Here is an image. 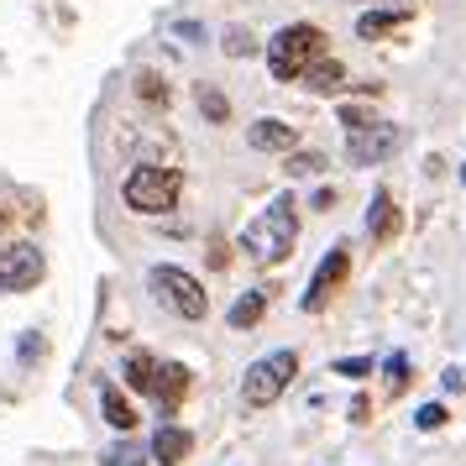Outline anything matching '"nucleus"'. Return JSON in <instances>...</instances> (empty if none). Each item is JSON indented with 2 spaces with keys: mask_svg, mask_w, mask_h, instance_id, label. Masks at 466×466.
I'll use <instances>...</instances> for the list:
<instances>
[{
  "mask_svg": "<svg viewBox=\"0 0 466 466\" xmlns=\"http://www.w3.org/2000/svg\"><path fill=\"white\" fill-rule=\"evenodd\" d=\"M414 424H420V430H441V424H445V409H441V403H424L420 414H414Z\"/></svg>",
  "mask_w": 466,
  "mask_h": 466,
  "instance_id": "obj_23",
  "label": "nucleus"
},
{
  "mask_svg": "<svg viewBox=\"0 0 466 466\" xmlns=\"http://www.w3.org/2000/svg\"><path fill=\"white\" fill-rule=\"evenodd\" d=\"M100 409H106V420L116 424V430H131V424H137V409H131L127 399H121V393H116V388H100Z\"/></svg>",
  "mask_w": 466,
  "mask_h": 466,
  "instance_id": "obj_16",
  "label": "nucleus"
},
{
  "mask_svg": "<svg viewBox=\"0 0 466 466\" xmlns=\"http://www.w3.org/2000/svg\"><path fill=\"white\" fill-rule=\"evenodd\" d=\"M346 273H351V241H336V247L325 252V262L315 268L309 289H304V299H299V309H304V315H319V309L330 304V294L346 283Z\"/></svg>",
  "mask_w": 466,
  "mask_h": 466,
  "instance_id": "obj_6",
  "label": "nucleus"
},
{
  "mask_svg": "<svg viewBox=\"0 0 466 466\" xmlns=\"http://www.w3.org/2000/svg\"><path fill=\"white\" fill-rule=\"evenodd\" d=\"M461 184H466V163H461Z\"/></svg>",
  "mask_w": 466,
  "mask_h": 466,
  "instance_id": "obj_26",
  "label": "nucleus"
},
{
  "mask_svg": "<svg viewBox=\"0 0 466 466\" xmlns=\"http://www.w3.org/2000/svg\"><path fill=\"white\" fill-rule=\"evenodd\" d=\"M268 299H273L268 289H247V294L236 299V304H231V325H236V330H252L257 319L268 315Z\"/></svg>",
  "mask_w": 466,
  "mask_h": 466,
  "instance_id": "obj_14",
  "label": "nucleus"
},
{
  "mask_svg": "<svg viewBox=\"0 0 466 466\" xmlns=\"http://www.w3.org/2000/svg\"><path fill=\"white\" fill-rule=\"evenodd\" d=\"M319 168H325V157H319V152H294V157H289V173H294V178L319 173Z\"/></svg>",
  "mask_w": 466,
  "mask_h": 466,
  "instance_id": "obj_21",
  "label": "nucleus"
},
{
  "mask_svg": "<svg viewBox=\"0 0 466 466\" xmlns=\"http://www.w3.org/2000/svg\"><path fill=\"white\" fill-rule=\"evenodd\" d=\"M294 372H299V357H294V351H273V357L252 361V372L241 378V399L252 403V409H268V403L283 399V388L294 382Z\"/></svg>",
  "mask_w": 466,
  "mask_h": 466,
  "instance_id": "obj_5",
  "label": "nucleus"
},
{
  "mask_svg": "<svg viewBox=\"0 0 466 466\" xmlns=\"http://www.w3.org/2000/svg\"><path fill=\"white\" fill-rule=\"evenodd\" d=\"M47 273L43 252L32 247V241H16V247H0V294H26V289H37Z\"/></svg>",
  "mask_w": 466,
  "mask_h": 466,
  "instance_id": "obj_7",
  "label": "nucleus"
},
{
  "mask_svg": "<svg viewBox=\"0 0 466 466\" xmlns=\"http://www.w3.org/2000/svg\"><path fill=\"white\" fill-rule=\"evenodd\" d=\"M382 372H388V393H403L409 388V357L403 351H393V357L382 361Z\"/></svg>",
  "mask_w": 466,
  "mask_h": 466,
  "instance_id": "obj_20",
  "label": "nucleus"
},
{
  "mask_svg": "<svg viewBox=\"0 0 466 466\" xmlns=\"http://www.w3.org/2000/svg\"><path fill=\"white\" fill-rule=\"evenodd\" d=\"M367 367H372L367 357H346V361H336V372H340V378H361Z\"/></svg>",
  "mask_w": 466,
  "mask_h": 466,
  "instance_id": "obj_24",
  "label": "nucleus"
},
{
  "mask_svg": "<svg viewBox=\"0 0 466 466\" xmlns=\"http://www.w3.org/2000/svg\"><path fill=\"white\" fill-rule=\"evenodd\" d=\"M299 79H304V85L315 89V95H336V89L346 85V68H340L336 58H315V64L304 68Z\"/></svg>",
  "mask_w": 466,
  "mask_h": 466,
  "instance_id": "obj_13",
  "label": "nucleus"
},
{
  "mask_svg": "<svg viewBox=\"0 0 466 466\" xmlns=\"http://www.w3.org/2000/svg\"><path fill=\"white\" fill-rule=\"evenodd\" d=\"M127 382L137 388V393H152V382H157V361L142 357V351H131L127 357Z\"/></svg>",
  "mask_w": 466,
  "mask_h": 466,
  "instance_id": "obj_17",
  "label": "nucleus"
},
{
  "mask_svg": "<svg viewBox=\"0 0 466 466\" xmlns=\"http://www.w3.org/2000/svg\"><path fill=\"white\" fill-rule=\"evenodd\" d=\"M319 53H325V32H319V26H309V22H294V26H283L273 43H268V68H273V79L294 85V79L315 64Z\"/></svg>",
  "mask_w": 466,
  "mask_h": 466,
  "instance_id": "obj_2",
  "label": "nucleus"
},
{
  "mask_svg": "<svg viewBox=\"0 0 466 466\" xmlns=\"http://www.w3.org/2000/svg\"><path fill=\"white\" fill-rule=\"evenodd\" d=\"M294 236H299V210L289 194H278L273 205L241 231V247L252 257H262V262H283V257L294 252Z\"/></svg>",
  "mask_w": 466,
  "mask_h": 466,
  "instance_id": "obj_1",
  "label": "nucleus"
},
{
  "mask_svg": "<svg viewBox=\"0 0 466 466\" xmlns=\"http://www.w3.org/2000/svg\"><path fill=\"white\" fill-rule=\"evenodd\" d=\"M247 142H252L257 152H289L299 142V131L294 127H283V121H252V131H247Z\"/></svg>",
  "mask_w": 466,
  "mask_h": 466,
  "instance_id": "obj_10",
  "label": "nucleus"
},
{
  "mask_svg": "<svg viewBox=\"0 0 466 466\" xmlns=\"http://www.w3.org/2000/svg\"><path fill=\"white\" fill-rule=\"evenodd\" d=\"M189 430H178V424H163L157 435H152V461H163V466H178L184 456H189Z\"/></svg>",
  "mask_w": 466,
  "mask_h": 466,
  "instance_id": "obj_11",
  "label": "nucleus"
},
{
  "mask_svg": "<svg viewBox=\"0 0 466 466\" xmlns=\"http://www.w3.org/2000/svg\"><path fill=\"white\" fill-rule=\"evenodd\" d=\"M178 189H184V178H178V168H137L127 178V205L137 215H163L178 205Z\"/></svg>",
  "mask_w": 466,
  "mask_h": 466,
  "instance_id": "obj_4",
  "label": "nucleus"
},
{
  "mask_svg": "<svg viewBox=\"0 0 466 466\" xmlns=\"http://www.w3.org/2000/svg\"><path fill=\"white\" fill-rule=\"evenodd\" d=\"M399 231V210H393V194L378 189L372 194V241H393Z\"/></svg>",
  "mask_w": 466,
  "mask_h": 466,
  "instance_id": "obj_15",
  "label": "nucleus"
},
{
  "mask_svg": "<svg viewBox=\"0 0 466 466\" xmlns=\"http://www.w3.org/2000/svg\"><path fill=\"white\" fill-rule=\"evenodd\" d=\"M409 22V11L403 5H388V11H367L357 22V37L361 43H372V37H388V32H399V26Z\"/></svg>",
  "mask_w": 466,
  "mask_h": 466,
  "instance_id": "obj_12",
  "label": "nucleus"
},
{
  "mask_svg": "<svg viewBox=\"0 0 466 466\" xmlns=\"http://www.w3.org/2000/svg\"><path fill=\"white\" fill-rule=\"evenodd\" d=\"M403 147V127L393 121H372V127H361L346 137V157H351V168H372L382 157H393Z\"/></svg>",
  "mask_w": 466,
  "mask_h": 466,
  "instance_id": "obj_8",
  "label": "nucleus"
},
{
  "mask_svg": "<svg viewBox=\"0 0 466 466\" xmlns=\"http://www.w3.org/2000/svg\"><path fill=\"white\" fill-rule=\"evenodd\" d=\"M100 466H142V445H131V441L110 445V451H100Z\"/></svg>",
  "mask_w": 466,
  "mask_h": 466,
  "instance_id": "obj_19",
  "label": "nucleus"
},
{
  "mask_svg": "<svg viewBox=\"0 0 466 466\" xmlns=\"http://www.w3.org/2000/svg\"><path fill=\"white\" fill-rule=\"evenodd\" d=\"M194 100H199V110H205V121H215V127H220V121L231 116V100H226L220 89H210V85H199V89H194Z\"/></svg>",
  "mask_w": 466,
  "mask_h": 466,
  "instance_id": "obj_18",
  "label": "nucleus"
},
{
  "mask_svg": "<svg viewBox=\"0 0 466 466\" xmlns=\"http://www.w3.org/2000/svg\"><path fill=\"white\" fill-rule=\"evenodd\" d=\"M184 393H189V372H184L178 361H157V382H152V399H157V409H163V414H173Z\"/></svg>",
  "mask_w": 466,
  "mask_h": 466,
  "instance_id": "obj_9",
  "label": "nucleus"
},
{
  "mask_svg": "<svg viewBox=\"0 0 466 466\" xmlns=\"http://www.w3.org/2000/svg\"><path fill=\"white\" fill-rule=\"evenodd\" d=\"M340 127H346V131L372 127V110H367V106H340Z\"/></svg>",
  "mask_w": 466,
  "mask_h": 466,
  "instance_id": "obj_22",
  "label": "nucleus"
},
{
  "mask_svg": "<svg viewBox=\"0 0 466 466\" xmlns=\"http://www.w3.org/2000/svg\"><path fill=\"white\" fill-rule=\"evenodd\" d=\"M441 382H445V393H461V388H466V378L456 372V367H445V372H441Z\"/></svg>",
  "mask_w": 466,
  "mask_h": 466,
  "instance_id": "obj_25",
  "label": "nucleus"
},
{
  "mask_svg": "<svg viewBox=\"0 0 466 466\" xmlns=\"http://www.w3.org/2000/svg\"><path fill=\"white\" fill-rule=\"evenodd\" d=\"M147 289H152V299H157L168 315H178V319H205V309H210V299H205V289H199V278H189L184 268H152Z\"/></svg>",
  "mask_w": 466,
  "mask_h": 466,
  "instance_id": "obj_3",
  "label": "nucleus"
}]
</instances>
